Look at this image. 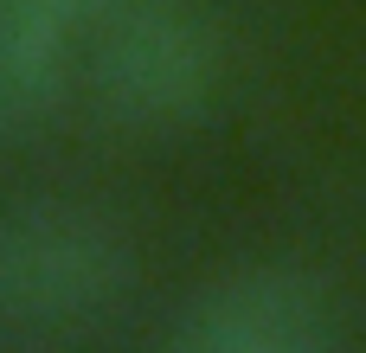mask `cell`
Wrapping results in <instances>:
<instances>
[{
	"label": "cell",
	"mask_w": 366,
	"mask_h": 353,
	"mask_svg": "<svg viewBox=\"0 0 366 353\" xmlns=\"http://www.w3.org/2000/svg\"><path fill=\"white\" fill-rule=\"evenodd\" d=\"M129 232L77 199L0 212V334H71L129 289Z\"/></svg>",
	"instance_id": "6da1fadb"
},
{
	"label": "cell",
	"mask_w": 366,
	"mask_h": 353,
	"mask_svg": "<svg viewBox=\"0 0 366 353\" xmlns=\"http://www.w3.org/2000/svg\"><path fill=\"white\" fill-rule=\"evenodd\" d=\"M90 84L122 129H180L219 84V39L193 6L135 0L103 32Z\"/></svg>",
	"instance_id": "7a4b0ae2"
},
{
	"label": "cell",
	"mask_w": 366,
	"mask_h": 353,
	"mask_svg": "<svg viewBox=\"0 0 366 353\" xmlns=\"http://www.w3.org/2000/svg\"><path fill=\"white\" fill-rule=\"evenodd\" d=\"M335 315L309 270L244 264L212 277L174 322L167 353H328Z\"/></svg>",
	"instance_id": "3957f363"
},
{
	"label": "cell",
	"mask_w": 366,
	"mask_h": 353,
	"mask_svg": "<svg viewBox=\"0 0 366 353\" xmlns=\"http://www.w3.org/2000/svg\"><path fill=\"white\" fill-rule=\"evenodd\" d=\"M64 6L51 0H0V129H26L51 116L71 77Z\"/></svg>",
	"instance_id": "277c9868"
},
{
	"label": "cell",
	"mask_w": 366,
	"mask_h": 353,
	"mask_svg": "<svg viewBox=\"0 0 366 353\" xmlns=\"http://www.w3.org/2000/svg\"><path fill=\"white\" fill-rule=\"evenodd\" d=\"M51 6H64V13H77V6H97V0H51Z\"/></svg>",
	"instance_id": "5b68a950"
}]
</instances>
